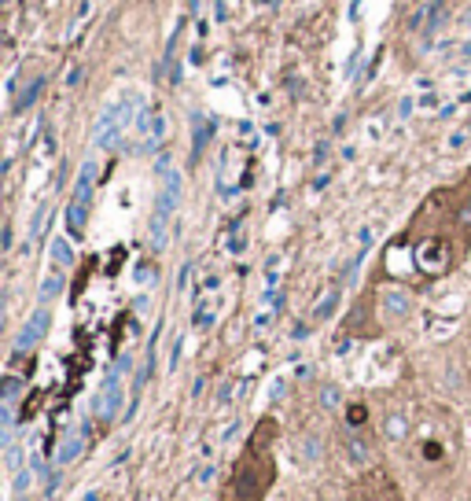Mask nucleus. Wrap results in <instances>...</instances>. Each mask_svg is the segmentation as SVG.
<instances>
[{
  "label": "nucleus",
  "instance_id": "obj_1",
  "mask_svg": "<svg viewBox=\"0 0 471 501\" xmlns=\"http://www.w3.org/2000/svg\"><path fill=\"white\" fill-rule=\"evenodd\" d=\"M277 435H280V428L272 416L254 424L247 446L240 450V457H236V465H232V476L221 490V501H265L269 497L272 483H277V453H272Z\"/></svg>",
  "mask_w": 471,
  "mask_h": 501
},
{
  "label": "nucleus",
  "instance_id": "obj_2",
  "mask_svg": "<svg viewBox=\"0 0 471 501\" xmlns=\"http://www.w3.org/2000/svg\"><path fill=\"white\" fill-rule=\"evenodd\" d=\"M177 200H181V174L166 170L163 188H159V200H155V210H151V247L155 251H163V244H166V228L173 221Z\"/></svg>",
  "mask_w": 471,
  "mask_h": 501
},
{
  "label": "nucleus",
  "instance_id": "obj_3",
  "mask_svg": "<svg viewBox=\"0 0 471 501\" xmlns=\"http://www.w3.org/2000/svg\"><path fill=\"white\" fill-rule=\"evenodd\" d=\"M93 184H96V163H85L82 174H77L74 184V196L67 203V228L74 240L85 237V225H89V207H93Z\"/></svg>",
  "mask_w": 471,
  "mask_h": 501
},
{
  "label": "nucleus",
  "instance_id": "obj_4",
  "mask_svg": "<svg viewBox=\"0 0 471 501\" xmlns=\"http://www.w3.org/2000/svg\"><path fill=\"white\" fill-rule=\"evenodd\" d=\"M346 501H405L402 487L395 483V476L383 472V469H369L353 479Z\"/></svg>",
  "mask_w": 471,
  "mask_h": 501
},
{
  "label": "nucleus",
  "instance_id": "obj_5",
  "mask_svg": "<svg viewBox=\"0 0 471 501\" xmlns=\"http://www.w3.org/2000/svg\"><path fill=\"white\" fill-rule=\"evenodd\" d=\"M49 325H52V314H49V306H37L33 310V318L22 325V332H19V339H15V354H26L30 346H37L45 339V332H49Z\"/></svg>",
  "mask_w": 471,
  "mask_h": 501
},
{
  "label": "nucleus",
  "instance_id": "obj_6",
  "mask_svg": "<svg viewBox=\"0 0 471 501\" xmlns=\"http://www.w3.org/2000/svg\"><path fill=\"white\" fill-rule=\"evenodd\" d=\"M118 406H122V383H118V372L103 383V391H100V402H96V416L103 424H111L118 416Z\"/></svg>",
  "mask_w": 471,
  "mask_h": 501
},
{
  "label": "nucleus",
  "instance_id": "obj_7",
  "mask_svg": "<svg viewBox=\"0 0 471 501\" xmlns=\"http://www.w3.org/2000/svg\"><path fill=\"white\" fill-rule=\"evenodd\" d=\"M379 306H383V314H387V318H395V321H402V318H409V314H413V299H409L405 291H398V288L383 291Z\"/></svg>",
  "mask_w": 471,
  "mask_h": 501
},
{
  "label": "nucleus",
  "instance_id": "obj_8",
  "mask_svg": "<svg viewBox=\"0 0 471 501\" xmlns=\"http://www.w3.org/2000/svg\"><path fill=\"white\" fill-rule=\"evenodd\" d=\"M383 435H387L390 443H402V439L409 435V420H405V416H398V413H395V416H387Z\"/></svg>",
  "mask_w": 471,
  "mask_h": 501
},
{
  "label": "nucleus",
  "instance_id": "obj_9",
  "mask_svg": "<svg viewBox=\"0 0 471 501\" xmlns=\"http://www.w3.org/2000/svg\"><path fill=\"white\" fill-rule=\"evenodd\" d=\"M52 262H56L59 269H70V265H74V247H70V240H63V237L52 240Z\"/></svg>",
  "mask_w": 471,
  "mask_h": 501
},
{
  "label": "nucleus",
  "instance_id": "obj_10",
  "mask_svg": "<svg viewBox=\"0 0 471 501\" xmlns=\"http://www.w3.org/2000/svg\"><path fill=\"white\" fill-rule=\"evenodd\" d=\"M77 450H82V435H67L63 446L56 450V465H70V461L77 457Z\"/></svg>",
  "mask_w": 471,
  "mask_h": 501
},
{
  "label": "nucleus",
  "instance_id": "obj_11",
  "mask_svg": "<svg viewBox=\"0 0 471 501\" xmlns=\"http://www.w3.org/2000/svg\"><path fill=\"white\" fill-rule=\"evenodd\" d=\"M41 89H45V78H41V74H37V78H33V82L22 89V96L15 100V111H26V107L37 100V93H41Z\"/></svg>",
  "mask_w": 471,
  "mask_h": 501
},
{
  "label": "nucleus",
  "instance_id": "obj_12",
  "mask_svg": "<svg viewBox=\"0 0 471 501\" xmlns=\"http://www.w3.org/2000/svg\"><path fill=\"white\" fill-rule=\"evenodd\" d=\"M365 420H369V409H365V402H353V406H346V428H365Z\"/></svg>",
  "mask_w": 471,
  "mask_h": 501
},
{
  "label": "nucleus",
  "instance_id": "obj_13",
  "mask_svg": "<svg viewBox=\"0 0 471 501\" xmlns=\"http://www.w3.org/2000/svg\"><path fill=\"white\" fill-rule=\"evenodd\" d=\"M59 291H63V273L56 269V273H52V277L45 281V288H41V306H49V302H52V299H56Z\"/></svg>",
  "mask_w": 471,
  "mask_h": 501
},
{
  "label": "nucleus",
  "instance_id": "obj_14",
  "mask_svg": "<svg viewBox=\"0 0 471 501\" xmlns=\"http://www.w3.org/2000/svg\"><path fill=\"white\" fill-rule=\"evenodd\" d=\"M335 306H339V288L324 299V302H317V310H313V318H317V321H324V318H332V310H335Z\"/></svg>",
  "mask_w": 471,
  "mask_h": 501
},
{
  "label": "nucleus",
  "instance_id": "obj_15",
  "mask_svg": "<svg viewBox=\"0 0 471 501\" xmlns=\"http://www.w3.org/2000/svg\"><path fill=\"white\" fill-rule=\"evenodd\" d=\"M19 391H22V380H19V376H8V380H4V406H15Z\"/></svg>",
  "mask_w": 471,
  "mask_h": 501
},
{
  "label": "nucleus",
  "instance_id": "obj_16",
  "mask_svg": "<svg viewBox=\"0 0 471 501\" xmlns=\"http://www.w3.org/2000/svg\"><path fill=\"white\" fill-rule=\"evenodd\" d=\"M321 402H324V409H335V406H339V388H335V383H324Z\"/></svg>",
  "mask_w": 471,
  "mask_h": 501
},
{
  "label": "nucleus",
  "instance_id": "obj_17",
  "mask_svg": "<svg viewBox=\"0 0 471 501\" xmlns=\"http://www.w3.org/2000/svg\"><path fill=\"white\" fill-rule=\"evenodd\" d=\"M30 483H33V476H30V472H19V476H15V494H26Z\"/></svg>",
  "mask_w": 471,
  "mask_h": 501
},
{
  "label": "nucleus",
  "instance_id": "obj_18",
  "mask_svg": "<svg viewBox=\"0 0 471 501\" xmlns=\"http://www.w3.org/2000/svg\"><path fill=\"white\" fill-rule=\"evenodd\" d=\"M4 461H8V469H12V472L19 469V450H15L12 443H8V453H4Z\"/></svg>",
  "mask_w": 471,
  "mask_h": 501
}]
</instances>
